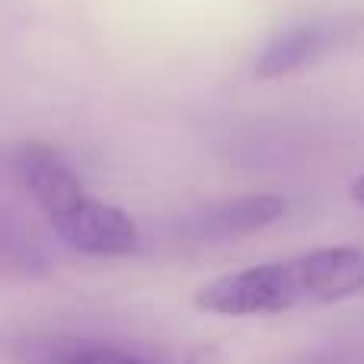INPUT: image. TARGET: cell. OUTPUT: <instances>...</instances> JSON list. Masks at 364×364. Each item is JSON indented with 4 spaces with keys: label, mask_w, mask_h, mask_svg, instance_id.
Instances as JSON below:
<instances>
[{
    "label": "cell",
    "mask_w": 364,
    "mask_h": 364,
    "mask_svg": "<svg viewBox=\"0 0 364 364\" xmlns=\"http://www.w3.org/2000/svg\"><path fill=\"white\" fill-rule=\"evenodd\" d=\"M358 294H364V250L323 246L211 278L198 288L195 307L214 316H275Z\"/></svg>",
    "instance_id": "cell-1"
},
{
    "label": "cell",
    "mask_w": 364,
    "mask_h": 364,
    "mask_svg": "<svg viewBox=\"0 0 364 364\" xmlns=\"http://www.w3.org/2000/svg\"><path fill=\"white\" fill-rule=\"evenodd\" d=\"M333 42V26L329 23H294L288 29L275 32L269 42L262 45L256 58V74L262 80H272V77H284L301 70L304 64H310L316 55L329 48Z\"/></svg>",
    "instance_id": "cell-5"
},
{
    "label": "cell",
    "mask_w": 364,
    "mask_h": 364,
    "mask_svg": "<svg viewBox=\"0 0 364 364\" xmlns=\"http://www.w3.org/2000/svg\"><path fill=\"white\" fill-rule=\"evenodd\" d=\"M48 224L64 246L83 252V256L119 259L138 250V224L132 220V214H125L109 201L93 198L90 192L68 211L51 218Z\"/></svg>",
    "instance_id": "cell-2"
},
{
    "label": "cell",
    "mask_w": 364,
    "mask_h": 364,
    "mask_svg": "<svg viewBox=\"0 0 364 364\" xmlns=\"http://www.w3.org/2000/svg\"><path fill=\"white\" fill-rule=\"evenodd\" d=\"M288 211V201L282 195H243V198H230L211 205L205 214H198L195 227L201 237L227 240V237H243V233L262 230V227L275 224L282 214Z\"/></svg>",
    "instance_id": "cell-6"
},
{
    "label": "cell",
    "mask_w": 364,
    "mask_h": 364,
    "mask_svg": "<svg viewBox=\"0 0 364 364\" xmlns=\"http://www.w3.org/2000/svg\"><path fill=\"white\" fill-rule=\"evenodd\" d=\"M352 198H355V205H361V208H364V173L352 182Z\"/></svg>",
    "instance_id": "cell-7"
},
{
    "label": "cell",
    "mask_w": 364,
    "mask_h": 364,
    "mask_svg": "<svg viewBox=\"0 0 364 364\" xmlns=\"http://www.w3.org/2000/svg\"><path fill=\"white\" fill-rule=\"evenodd\" d=\"M10 164L16 179L23 182V188L48 214V220L58 218L61 211H68L70 205H77L87 195L83 182L64 164L61 154L55 147L42 144V141H26V144L13 147Z\"/></svg>",
    "instance_id": "cell-3"
},
{
    "label": "cell",
    "mask_w": 364,
    "mask_h": 364,
    "mask_svg": "<svg viewBox=\"0 0 364 364\" xmlns=\"http://www.w3.org/2000/svg\"><path fill=\"white\" fill-rule=\"evenodd\" d=\"M16 364H157L138 352L77 336H32L10 348Z\"/></svg>",
    "instance_id": "cell-4"
}]
</instances>
